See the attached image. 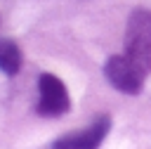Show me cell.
<instances>
[{
	"mask_svg": "<svg viewBox=\"0 0 151 149\" xmlns=\"http://www.w3.org/2000/svg\"><path fill=\"white\" fill-rule=\"evenodd\" d=\"M146 76L151 73V12L134 9L125 26V52Z\"/></svg>",
	"mask_w": 151,
	"mask_h": 149,
	"instance_id": "obj_1",
	"label": "cell"
},
{
	"mask_svg": "<svg viewBox=\"0 0 151 149\" xmlns=\"http://www.w3.org/2000/svg\"><path fill=\"white\" fill-rule=\"evenodd\" d=\"M104 76H106V80H109L116 90H120V92H125V95H137V92H142L144 80H146V73H144L132 59H127L125 54H113V57H109L106 64H104Z\"/></svg>",
	"mask_w": 151,
	"mask_h": 149,
	"instance_id": "obj_2",
	"label": "cell"
},
{
	"mask_svg": "<svg viewBox=\"0 0 151 149\" xmlns=\"http://www.w3.org/2000/svg\"><path fill=\"white\" fill-rule=\"evenodd\" d=\"M38 92H40V99H38V114L40 116L57 118L71 109L68 90L54 73H42L38 78Z\"/></svg>",
	"mask_w": 151,
	"mask_h": 149,
	"instance_id": "obj_3",
	"label": "cell"
},
{
	"mask_svg": "<svg viewBox=\"0 0 151 149\" xmlns=\"http://www.w3.org/2000/svg\"><path fill=\"white\" fill-rule=\"evenodd\" d=\"M109 128H111V118L109 116H99L97 121H92L80 132H68V135L54 140V147L57 149H92V147L104 142Z\"/></svg>",
	"mask_w": 151,
	"mask_h": 149,
	"instance_id": "obj_4",
	"label": "cell"
},
{
	"mask_svg": "<svg viewBox=\"0 0 151 149\" xmlns=\"http://www.w3.org/2000/svg\"><path fill=\"white\" fill-rule=\"evenodd\" d=\"M21 69V50L12 40L0 43V71L7 76H14Z\"/></svg>",
	"mask_w": 151,
	"mask_h": 149,
	"instance_id": "obj_5",
	"label": "cell"
}]
</instances>
